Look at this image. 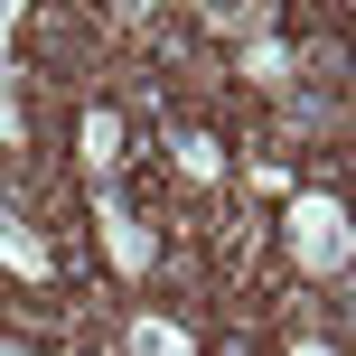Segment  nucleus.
Here are the masks:
<instances>
[{"label":"nucleus","instance_id":"obj_5","mask_svg":"<svg viewBox=\"0 0 356 356\" xmlns=\"http://www.w3.org/2000/svg\"><path fill=\"white\" fill-rule=\"evenodd\" d=\"M169 160H178V178H197V188H207V178L225 169V150H216L207 131H178V122H169Z\"/></svg>","mask_w":356,"mask_h":356},{"label":"nucleus","instance_id":"obj_3","mask_svg":"<svg viewBox=\"0 0 356 356\" xmlns=\"http://www.w3.org/2000/svg\"><path fill=\"white\" fill-rule=\"evenodd\" d=\"M75 150H85L94 188H113V169H122V113H104V104H94L85 122H75Z\"/></svg>","mask_w":356,"mask_h":356},{"label":"nucleus","instance_id":"obj_2","mask_svg":"<svg viewBox=\"0 0 356 356\" xmlns=\"http://www.w3.org/2000/svg\"><path fill=\"white\" fill-rule=\"evenodd\" d=\"M94 225H104V244H113L122 272H150V225L122 207V188H94Z\"/></svg>","mask_w":356,"mask_h":356},{"label":"nucleus","instance_id":"obj_7","mask_svg":"<svg viewBox=\"0 0 356 356\" xmlns=\"http://www.w3.org/2000/svg\"><path fill=\"white\" fill-rule=\"evenodd\" d=\"M0 356H29V347H10V338H0Z\"/></svg>","mask_w":356,"mask_h":356},{"label":"nucleus","instance_id":"obj_6","mask_svg":"<svg viewBox=\"0 0 356 356\" xmlns=\"http://www.w3.org/2000/svg\"><path fill=\"white\" fill-rule=\"evenodd\" d=\"M0 263H10V272H29V282H38V272H47V244H38V234L19 225L10 207H0Z\"/></svg>","mask_w":356,"mask_h":356},{"label":"nucleus","instance_id":"obj_1","mask_svg":"<svg viewBox=\"0 0 356 356\" xmlns=\"http://www.w3.org/2000/svg\"><path fill=\"white\" fill-rule=\"evenodd\" d=\"M282 234H291V253H300L309 272H347V207L328 188H300V197H291V225Z\"/></svg>","mask_w":356,"mask_h":356},{"label":"nucleus","instance_id":"obj_4","mask_svg":"<svg viewBox=\"0 0 356 356\" xmlns=\"http://www.w3.org/2000/svg\"><path fill=\"white\" fill-rule=\"evenodd\" d=\"M234 66H244V85H263V94L291 85V47H282V38H244V56H234Z\"/></svg>","mask_w":356,"mask_h":356}]
</instances>
